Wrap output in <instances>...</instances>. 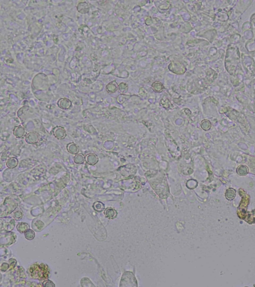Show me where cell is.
Here are the masks:
<instances>
[{"label":"cell","mask_w":255,"mask_h":287,"mask_svg":"<svg viewBox=\"0 0 255 287\" xmlns=\"http://www.w3.org/2000/svg\"><path fill=\"white\" fill-rule=\"evenodd\" d=\"M177 67H176V64H171V65H169V69L172 70V69H173V70H172V72L177 74H183L185 72V70H186L185 68H180L184 65L182 64H179V63H177Z\"/></svg>","instance_id":"cell-1"},{"label":"cell","mask_w":255,"mask_h":287,"mask_svg":"<svg viewBox=\"0 0 255 287\" xmlns=\"http://www.w3.org/2000/svg\"><path fill=\"white\" fill-rule=\"evenodd\" d=\"M77 10L80 13L85 14L89 12L90 8L87 3L85 2H81L78 4L77 7Z\"/></svg>","instance_id":"cell-2"},{"label":"cell","mask_w":255,"mask_h":287,"mask_svg":"<svg viewBox=\"0 0 255 287\" xmlns=\"http://www.w3.org/2000/svg\"><path fill=\"white\" fill-rule=\"evenodd\" d=\"M107 90L109 92H114L117 90V83L115 81L110 82L106 87Z\"/></svg>","instance_id":"cell-3"},{"label":"cell","mask_w":255,"mask_h":287,"mask_svg":"<svg viewBox=\"0 0 255 287\" xmlns=\"http://www.w3.org/2000/svg\"><path fill=\"white\" fill-rule=\"evenodd\" d=\"M152 86L153 89L157 92L161 91L163 88V85L160 82H155L153 84Z\"/></svg>","instance_id":"cell-4"}]
</instances>
